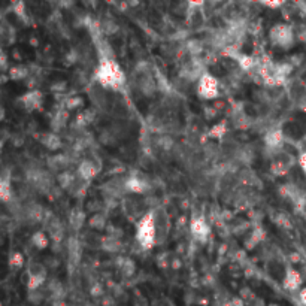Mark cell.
I'll use <instances>...</instances> for the list:
<instances>
[{
  "label": "cell",
  "instance_id": "7",
  "mask_svg": "<svg viewBox=\"0 0 306 306\" xmlns=\"http://www.w3.org/2000/svg\"><path fill=\"white\" fill-rule=\"evenodd\" d=\"M23 105L27 111H35L42 106V93L38 90H31L21 97Z\"/></svg>",
  "mask_w": 306,
  "mask_h": 306
},
{
  "label": "cell",
  "instance_id": "28",
  "mask_svg": "<svg viewBox=\"0 0 306 306\" xmlns=\"http://www.w3.org/2000/svg\"><path fill=\"white\" fill-rule=\"evenodd\" d=\"M263 236H264V231H263L261 229H254V230L251 231V244H250L248 247H250V248L255 247L260 241H263Z\"/></svg>",
  "mask_w": 306,
  "mask_h": 306
},
{
  "label": "cell",
  "instance_id": "8",
  "mask_svg": "<svg viewBox=\"0 0 306 306\" xmlns=\"http://www.w3.org/2000/svg\"><path fill=\"white\" fill-rule=\"evenodd\" d=\"M97 175V167L93 161L90 160H84L82 163H79V167H78V177L81 181H91L94 177Z\"/></svg>",
  "mask_w": 306,
  "mask_h": 306
},
{
  "label": "cell",
  "instance_id": "36",
  "mask_svg": "<svg viewBox=\"0 0 306 306\" xmlns=\"http://www.w3.org/2000/svg\"><path fill=\"white\" fill-rule=\"evenodd\" d=\"M224 306H233V305H231V303H226Z\"/></svg>",
  "mask_w": 306,
  "mask_h": 306
},
{
  "label": "cell",
  "instance_id": "10",
  "mask_svg": "<svg viewBox=\"0 0 306 306\" xmlns=\"http://www.w3.org/2000/svg\"><path fill=\"white\" fill-rule=\"evenodd\" d=\"M47 230H48V234L52 237L55 242H60L64 236V229L60 223V220H57L55 217H51L47 223Z\"/></svg>",
  "mask_w": 306,
  "mask_h": 306
},
{
  "label": "cell",
  "instance_id": "27",
  "mask_svg": "<svg viewBox=\"0 0 306 306\" xmlns=\"http://www.w3.org/2000/svg\"><path fill=\"white\" fill-rule=\"evenodd\" d=\"M141 88H142V91L145 93V94H153V91L155 90V82L150 78V76H145L144 79H142V84H141Z\"/></svg>",
  "mask_w": 306,
  "mask_h": 306
},
{
  "label": "cell",
  "instance_id": "9",
  "mask_svg": "<svg viewBox=\"0 0 306 306\" xmlns=\"http://www.w3.org/2000/svg\"><path fill=\"white\" fill-rule=\"evenodd\" d=\"M264 144L267 148L277 150L284 144V133L281 130H269L264 134Z\"/></svg>",
  "mask_w": 306,
  "mask_h": 306
},
{
  "label": "cell",
  "instance_id": "33",
  "mask_svg": "<svg viewBox=\"0 0 306 306\" xmlns=\"http://www.w3.org/2000/svg\"><path fill=\"white\" fill-rule=\"evenodd\" d=\"M299 300L303 306H306V287L305 288H300L299 291Z\"/></svg>",
  "mask_w": 306,
  "mask_h": 306
},
{
  "label": "cell",
  "instance_id": "31",
  "mask_svg": "<svg viewBox=\"0 0 306 306\" xmlns=\"http://www.w3.org/2000/svg\"><path fill=\"white\" fill-rule=\"evenodd\" d=\"M299 166L303 171V174L306 175V151H303L300 155H299Z\"/></svg>",
  "mask_w": 306,
  "mask_h": 306
},
{
  "label": "cell",
  "instance_id": "30",
  "mask_svg": "<svg viewBox=\"0 0 306 306\" xmlns=\"http://www.w3.org/2000/svg\"><path fill=\"white\" fill-rule=\"evenodd\" d=\"M158 142H160V147L164 148V150H171L172 145H174V141H172L171 138H169V136H164V138H161Z\"/></svg>",
  "mask_w": 306,
  "mask_h": 306
},
{
  "label": "cell",
  "instance_id": "13",
  "mask_svg": "<svg viewBox=\"0 0 306 306\" xmlns=\"http://www.w3.org/2000/svg\"><path fill=\"white\" fill-rule=\"evenodd\" d=\"M293 166V160H290V155H287V158L285 160H275V161H272V166H270V171H272V174H275V175H278V177H281V175H285L288 171H290V167Z\"/></svg>",
  "mask_w": 306,
  "mask_h": 306
},
{
  "label": "cell",
  "instance_id": "15",
  "mask_svg": "<svg viewBox=\"0 0 306 306\" xmlns=\"http://www.w3.org/2000/svg\"><path fill=\"white\" fill-rule=\"evenodd\" d=\"M84 221H85V214L81 211V209H74L71 212V217H69V224L74 230H79L82 226H84Z\"/></svg>",
  "mask_w": 306,
  "mask_h": 306
},
{
  "label": "cell",
  "instance_id": "6",
  "mask_svg": "<svg viewBox=\"0 0 306 306\" xmlns=\"http://www.w3.org/2000/svg\"><path fill=\"white\" fill-rule=\"evenodd\" d=\"M302 284H303V278L300 275V272H297L296 269H287L282 281L284 288L288 291H300Z\"/></svg>",
  "mask_w": 306,
  "mask_h": 306
},
{
  "label": "cell",
  "instance_id": "19",
  "mask_svg": "<svg viewBox=\"0 0 306 306\" xmlns=\"http://www.w3.org/2000/svg\"><path fill=\"white\" fill-rule=\"evenodd\" d=\"M58 184H60V187L61 188H71L74 184H75V177H74V174H71L69 171H63L60 175H58Z\"/></svg>",
  "mask_w": 306,
  "mask_h": 306
},
{
  "label": "cell",
  "instance_id": "23",
  "mask_svg": "<svg viewBox=\"0 0 306 306\" xmlns=\"http://www.w3.org/2000/svg\"><path fill=\"white\" fill-rule=\"evenodd\" d=\"M237 63H239V66L242 67L244 71H250V69H253V67H254L255 60L253 57H250V55H239V57H237Z\"/></svg>",
  "mask_w": 306,
  "mask_h": 306
},
{
  "label": "cell",
  "instance_id": "2",
  "mask_svg": "<svg viewBox=\"0 0 306 306\" xmlns=\"http://www.w3.org/2000/svg\"><path fill=\"white\" fill-rule=\"evenodd\" d=\"M136 239L145 250H151L157 244V226L154 212L145 214L136 227Z\"/></svg>",
  "mask_w": 306,
  "mask_h": 306
},
{
  "label": "cell",
  "instance_id": "37",
  "mask_svg": "<svg viewBox=\"0 0 306 306\" xmlns=\"http://www.w3.org/2000/svg\"><path fill=\"white\" fill-rule=\"evenodd\" d=\"M0 147H2V144H0Z\"/></svg>",
  "mask_w": 306,
  "mask_h": 306
},
{
  "label": "cell",
  "instance_id": "5",
  "mask_svg": "<svg viewBox=\"0 0 306 306\" xmlns=\"http://www.w3.org/2000/svg\"><path fill=\"white\" fill-rule=\"evenodd\" d=\"M190 231L197 241H206V237L211 233V227L203 217L193 218L190 223Z\"/></svg>",
  "mask_w": 306,
  "mask_h": 306
},
{
  "label": "cell",
  "instance_id": "25",
  "mask_svg": "<svg viewBox=\"0 0 306 306\" xmlns=\"http://www.w3.org/2000/svg\"><path fill=\"white\" fill-rule=\"evenodd\" d=\"M90 226H91L93 229L100 230V229H103V227L106 226V220H105V217L102 215V214H96V215H93V217H91V220H90Z\"/></svg>",
  "mask_w": 306,
  "mask_h": 306
},
{
  "label": "cell",
  "instance_id": "34",
  "mask_svg": "<svg viewBox=\"0 0 306 306\" xmlns=\"http://www.w3.org/2000/svg\"><path fill=\"white\" fill-rule=\"evenodd\" d=\"M233 306H245V302L242 297H233V300L230 302Z\"/></svg>",
  "mask_w": 306,
  "mask_h": 306
},
{
  "label": "cell",
  "instance_id": "26",
  "mask_svg": "<svg viewBox=\"0 0 306 306\" xmlns=\"http://www.w3.org/2000/svg\"><path fill=\"white\" fill-rule=\"evenodd\" d=\"M103 248L109 253H115L120 248V242H118V239H115V237H105Z\"/></svg>",
  "mask_w": 306,
  "mask_h": 306
},
{
  "label": "cell",
  "instance_id": "3",
  "mask_svg": "<svg viewBox=\"0 0 306 306\" xmlns=\"http://www.w3.org/2000/svg\"><path fill=\"white\" fill-rule=\"evenodd\" d=\"M269 39L270 42L277 45V47H281L284 50L290 48L294 42V33H293V28L287 24H277L270 28L269 31Z\"/></svg>",
  "mask_w": 306,
  "mask_h": 306
},
{
  "label": "cell",
  "instance_id": "4",
  "mask_svg": "<svg viewBox=\"0 0 306 306\" xmlns=\"http://www.w3.org/2000/svg\"><path fill=\"white\" fill-rule=\"evenodd\" d=\"M218 81L217 78H214L212 75L209 74H203L202 78L199 79V84H197V93L202 99H206V100H211V99H215L218 96Z\"/></svg>",
  "mask_w": 306,
  "mask_h": 306
},
{
  "label": "cell",
  "instance_id": "32",
  "mask_svg": "<svg viewBox=\"0 0 306 306\" xmlns=\"http://www.w3.org/2000/svg\"><path fill=\"white\" fill-rule=\"evenodd\" d=\"M6 66H8V57L2 50H0V71L6 69Z\"/></svg>",
  "mask_w": 306,
  "mask_h": 306
},
{
  "label": "cell",
  "instance_id": "11",
  "mask_svg": "<svg viewBox=\"0 0 306 306\" xmlns=\"http://www.w3.org/2000/svg\"><path fill=\"white\" fill-rule=\"evenodd\" d=\"M27 275L28 278L31 280H42V281H47V269L42 263H38V261H31L28 266H27Z\"/></svg>",
  "mask_w": 306,
  "mask_h": 306
},
{
  "label": "cell",
  "instance_id": "22",
  "mask_svg": "<svg viewBox=\"0 0 306 306\" xmlns=\"http://www.w3.org/2000/svg\"><path fill=\"white\" fill-rule=\"evenodd\" d=\"M9 266L14 267V269H20L24 266V255L18 251L12 253L11 257H9Z\"/></svg>",
  "mask_w": 306,
  "mask_h": 306
},
{
  "label": "cell",
  "instance_id": "17",
  "mask_svg": "<svg viewBox=\"0 0 306 306\" xmlns=\"http://www.w3.org/2000/svg\"><path fill=\"white\" fill-rule=\"evenodd\" d=\"M31 244L35 245L38 250H45L50 245L48 236L44 231H36L35 234L31 236Z\"/></svg>",
  "mask_w": 306,
  "mask_h": 306
},
{
  "label": "cell",
  "instance_id": "24",
  "mask_svg": "<svg viewBox=\"0 0 306 306\" xmlns=\"http://www.w3.org/2000/svg\"><path fill=\"white\" fill-rule=\"evenodd\" d=\"M120 269H121V272H123V275H124V277H131V275L134 274V270H136V266H134V263H133L131 260L126 258L124 263H121Z\"/></svg>",
  "mask_w": 306,
  "mask_h": 306
},
{
  "label": "cell",
  "instance_id": "14",
  "mask_svg": "<svg viewBox=\"0 0 306 306\" xmlns=\"http://www.w3.org/2000/svg\"><path fill=\"white\" fill-rule=\"evenodd\" d=\"M124 188L127 191H131V193H145L148 185H147L145 181H142L139 178H128L124 182Z\"/></svg>",
  "mask_w": 306,
  "mask_h": 306
},
{
  "label": "cell",
  "instance_id": "12",
  "mask_svg": "<svg viewBox=\"0 0 306 306\" xmlns=\"http://www.w3.org/2000/svg\"><path fill=\"white\" fill-rule=\"evenodd\" d=\"M41 144H42L45 148H48L50 151H57V150L61 147V139H60V136H58L55 131H50V133L42 134Z\"/></svg>",
  "mask_w": 306,
  "mask_h": 306
},
{
  "label": "cell",
  "instance_id": "18",
  "mask_svg": "<svg viewBox=\"0 0 306 306\" xmlns=\"http://www.w3.org/2000/svg\"><path fill=\"white\" fill-rule=\"evenodd\" d=\"M9 76L14 81H21V79L28 76V69L26 66H21V64L14 66V67H11V69H9Z\"/></svg>",
  "mask_w": 306,
  "mask_h": 306
},
{
  "label": "cell",
  "instance_id": "1",
  "mask_svg": "<svg viewBox=\"0 0 306 306\" xmlns=\"http://www.w3.org/2000/svg\"><path fill=\"white\" fill-rule=\"evenodd\" d=\"M96 79L106 88L118 90L126 82V75L121 67L111 58H102L97 71H96Z\"/></svg>",
  "mask_w": 306,
  "mask_h": 306
},
{
  "label": "cell",
  "instance_id": "21",
  "mask_svg": "<svg viewBox=\"0 0 306 306\" xmlns=\"http://www.w3.org/2000/svg\"><path fill=\"white\" fill-rule=\"evenodd\" d=\"M226 131H227L226 124H224V123H218V124H215V126L209 130V136H211V138H214V139H221V138H224Z\"/></svg>",
  "mask_w": 306,
  "mask_h": 306
},
{
  "label": "cell",
  "instance_id": "29",
  "mask_svg": "<svg viewBox=\"0 0 306 306\" xmlns=\"http://www.w3.org/2000/svg\"><path fill=\"white\" fill-rule=\"evenodd\" d=\"M82 103H84V100H82L81 97L74 96V97H71L69 100H67V109H75V108H79V106H82Z\"/></svg>",
  "mask_w": 306,
  "mask_h": 306
},
{
  "label": "cell",
  "instance_id": "20",
  "mask_svg": "<svg viewBox=\"0 0 306 306\" xmlns=\"http://www.w3.org/2000/svg\"><path fill=\"white\" fill-rule=\"evenodd\" d=\"M50 167L54 169V171H61V169L67 167V158L64 155H54L52 158H50Z\"/></svg>",
  "mask_w": 306,
  "mask_h": 306
},
{
  "label": "cell",
  "instance_id": "16",
  "mask_svg": "<svg viewBox=\"0 0 306 306\" xmlns=\"http://www.w3.org/2000/svg\"><path fill=\"white\" fill-rule=\"evenodd\" d=\"M12 200V188L8 179L0 178V202H11Z\"/></svg>",
  "mask_w": 306,
  "mask_h": 306
},
{
  "label": "cell",
  "instance_id": "35",
  "mask_svg": "<svg viewBox=\"0 0 306 306\" xmlns=\"http://www.w3.org/2000/svg\"><path fill=\"white\" fill-rule=\"evenodd\" d=\"M263 5H264V6H269V8H280V6H282L284 3H282V2H263Z\"/></svg>",
  "mask_w": 306,
  "mask_h": 306
}]
</instances>
